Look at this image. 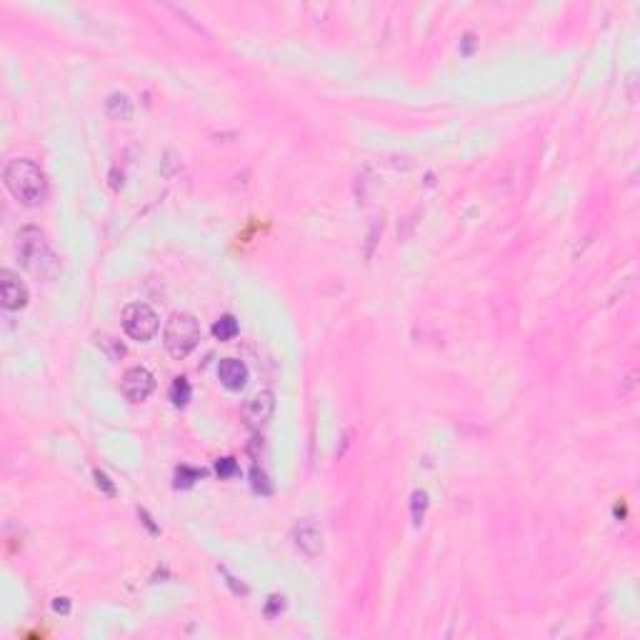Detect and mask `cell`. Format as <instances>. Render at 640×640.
Wrapping results in <instances>:
<instances>
[{
	"label": "cell",
	"instance_id": "cell-16",
	"mask_svg": "<svg viewBox=\"0 0 640 640\" xmlns=\"http://www.w3.org/2000/svg\"><path fill=\"white\" fill-rule=\"evenodd\" d=\"M253 488H255L258 493H263V495H268L270 493V483H268V478H265L263 470L253 468Z\"/></svg>",
	"mask_w": 640,
	"mask_h": 640
},
{
	"label": "cell",
	"instance_id": "cell-6",
	"mask_svg": "<svg viewBox=\"0 0 640 640\" xmlns=\"http://www.w3.org/2000/svg\"><path fill=\"white\" fill-rule=\"evenodd\" d=\"M0 298L8 310H20L28 303V288L13 270H0Z\"/></svg>",
	"mask_w": 640,
	"mask_h": 640
},
{
	"label": "cell",
	"instance_id": "cell-11",
	"mask_svg": "<svg viewBox=\"0 0 640 640\" xmlns=\"http://www.w3.org/2000/svg\"><path fill=\"white\" fill-rule=\"evenodd\" d=\"M213 335L218 338V340H230V338L238 335V320L233 318V315H220V318L215 320V326H213Z\"/></svg>",
	"mask_w": 640,
	"mask_h": 640
},
{
	"label": "cell",
	"instance_id": "cell-15",
	"mask_svg": "<svg viewBox=\"0 0 640 640\" xmlns=\"http://www.w3.org/2000/svg\"><path fill=\"white\" fill-rule=\"evenodd\" d=\"M200 475H203V470H195V468H188V465H183V468H178V475H175L178 480H175V486H178V488H180V486L188 488V486H193V483L200 478Z\"/></svg>",
	"mask_w": 640,
	"mask_h": 640
},
{
	"label": "cell",
	"instance_id": "cell-18",
	"mask_svg": "<svg viewBox=\"0 0 640 640\" xmlns=\"http://www.w3.org/2000/svg\"><path fill=\"white\" fill-rule=\"evenodd\" d=\"M95 483H98V488H103V491L108 493V495H113V493H115L113 483H110V478L103 473V470H95Z\"/></svg>",
	"mask_w": 640,
	"mask_h": 640
},
{
	"label": "cell",
	"instance_id": "cell-1",
	"mask_svg": "<svg viewBox=\"0 0 640 640\" xmlns=\"http://www.w3.org/2000/svg\"><path fill=\"white\" fill-rule=\"evenodd\" d=\"M15 253L20 265L38 280H53L60 273V260L38 228H23L15 235Z\"/></svg>",
	"mask_w": 640,
	"mask_h": 640
},
{
	"label": "cell",
	"instance_id": "cell-13",
	"mask_svg": "<svg viewBox=\"0 0 640 640\" xmlns=\"http://www.w3.org/2000/svg\"><path fill=\"white\" fill-rule=\"evenodd\" d=\"M98 348L105 350V355H108L110 360H118L126 355V345L113 335H98Z\"/></svg>",
	"mask_w": 640,
	"mask_h": 640
},
{
	"label": "cell",
	"instance_id": "cell-5",
	"mask_svg": "<svg viewBox=\"0 0 640 640\" xmlns=\"http://www.w3.org/2000/svg\"><path fill=\"white\" fill-rule=\"evenodd\" d=\"M153 388H155L153 373L143 366H135V368H131V371H126L123 383H120V390H123V395H126L131 403H143V400H148Z\"/></svg>",
	"mask_w": 640,
	"mask_h": 640
},
{
	"label": "cell",
	"instance_id": "cell-3",
	"mask_svg": "<svg viewBox=\"0 0 640 640\" xmlns=\"http://www.w3.org/2000/svg\"><path fill=\"white\" fill-rule=\"evenodd\" d=\"M163 343L173 358H185L195 350L200 343V326L198 318L190 313H173L168 318L166 333H163Z\"/></svg>",
	"mask_w": 640,
	"mask_h": 640
},
{
	"label": "cell",
	"instance_id": "cell-12",
	"mask_svg": "<svg viewBox=\"0 0 640 640\" xmlns=\"http://www.w3.org/2000/svg\"><path fill=\"white\" fill-rule=\"evenodd\" d=\"M190 395H193V390H190V383H188V380H185V378H175V380H173V385H171V400H173V406L183 408L185 403L190 400Z\"/></svg>",
	"mask_w": 640,
	"mask_h": 640
},
{
	"label": "cell",
	"instance_id": "cell-4",
	"mask_svg": "<svg viewBox=\"0 0 640 640\" xmlns=\"http://www.w3.org/2000/svg\"><path fill=\"white\" fill-rule=\"evenodd\" d=\"M123 331L138 343H148L150 338L158 333V315L148 303L126 305V310H123Z\"/></svg>",
	"mask_w": 640,
	"mask_h": 640
},
{
	"label": "cell",
	"instance_id": "cell-14",
	"mask_svg": "<svg viewBox=\"0 0 640 640\" xmlns=\"http://www.w3.org/2000/svg\"><path fill=\"white\" fill-rule=\"evenodd\" d=\"M425 510H428V493H425V491H415V493H413V503H411L413 526H420V523H423Z\"/></svg>",
	"mask_w": 640,
	"mask_h": 640
},
{
	"label": "cell",
	"instance_id": "cell-9",
	"mask_svg": "<svg viewBox=\"0 0 640 640\" xmlns=\"http://www.w3.org/2000/svg\"><path fill=\"white\" fill-rule=\"evenodd\" d=\"M218 378H220V383H223L228 390H240L248 383V368L243 366L240 360L225 358V360H220V366H218Z\"/></svg>",
	"mask_w": 640,
	"mask_h": 640
},
{
	"label": "cell",
	"instance_id": "cell-19",
	"mask_svg": "<svg viewBox=\"0 0 640 640\" xmlns=\"http://www.w3.org/2000/svg\"><path fill=\"white\" fill-rule=\"evenodd\" d=\"M53 611H55V613H68L70 611V600L68 598H55V600H53Z\"/></svg>",
	"mask_w": 640,
	"mask_h": 640
},
{
	"label": "cell",
	"instance_id": "cell-8",
	"mask_svg": "<svg viewBox=\"0 0 640 640\" xmlns=\"http://www.w3.org/2000/svg\"><path fill=\"white\" fill-rule=\"evenodd\" d=\"M275 411V395L270 390H258L255 395L246 400L243 406V415L251 425H263Z\"/></svg>",
	"mask_w": 640,
	"mask_h": 640
},
{
	"label": "cell",
	"instance_id": "cell-7",
	"mask_svg": "<svg viewBox=\"0 0 640 640\" xmlns=\"http://www.w3.org/2000/svg\"><path fill=\"white\" fill-rule=\"evenodd\" d=\"M293 543L303 555L315 558L323 550V533H320V528L315 526L313 520H303V523H298L293 528Z\"/></svg>",
	"mask_w": 640,
	"mask_h": 640
},
{
	"label": "cell",
	"instance_id": "cell-2",
	"mask_svg": "<svg viewBox=\"0 0 640 640\" xmlns=\"http://www.w3.org/2000/svg\"><path fill=\"white\" fill-rule=\"evenodd\" d=\"M3 180H6V188L11 190L13 198L18 203H23V206L35 208L48 198L46 173L28 158L11 160L6 171H3Z\"/></svg>",
	"mask_w": 640,
	"mask_h": 640
},
{
	"label": "cell",
	"instance_id": "cell-17",
	"mask_svg": "<svg viewBox=\"0 0 640 640\" xmlns=\"http://www.w3.org/2000/svg\"><path fill=\"white\" fill-rule=\"evenodd\" d=\"M235 473H238V465H235L233 458H223V460L218 463V475H220V478H230V475H235Z\"/></svg>",
	"mask_w": 640,
	"mask_h": 640
},
{
	"label": "cell",
	"instance_id": "cell-10",
	"mask_svg": "<svg viewBox=\"0 0 640 640\" xmlns=\"http://www.w3.org/2000/svg\"><path fill=\"white\" fill-rule=\"evenodd\" d=\"M105 110L113 120H131L133 118V103L126 93H113L105 103Z\"/></svg>",
	"mask_w": 640,
	"mask_h": 640
}]
</instances>
